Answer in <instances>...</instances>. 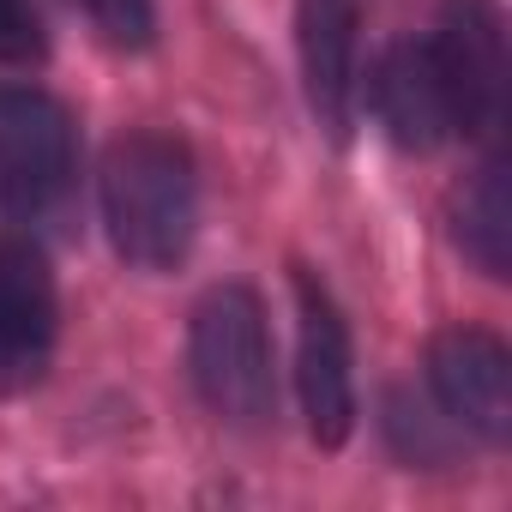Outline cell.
I'll list each match as a JSON object with an SVG mask.
<instances>
[{"label":"cell","instance_id":"6da1fadb","mask_svg":"<svg viewBox=\"0 0 512 512\" xmlns=\"http://www.w3.org/2000/svg\"><path fill=\"white\" fill-rule=\"evenodd\" d=\"M97 205L109 247L133 272H175L199 235V169L175 133L139 127L103 151Z\"/></svg>","mask_w":512,"mask_h":512},{"label":"cell","instance_id":"7a4b0ae2","mask_svg":"<svg viewBox=\"0 0 512 512\" xmlns=\"http://www.w3.org/2000/svg\"><path fill=\"white\" fill-rule=\"evenodd\" d=\"M187 374L211 416L229 428H266L278 410L272 326L247 284H217L187 320Z\"/></svg>","mask_w":512,"mask_h":512},{"label":"cell","instance_id":"3957f363","mask_svg":"<svg viewBox=\"0 0 512 512\" xmlns=\"http://www.w3.org/2000/svg\"><path fill=\"white\" fill-rule=\"evenodd\" d=\"M79 181V133L67 103L37 85H0V205L25 223L55 217Z\"/></svg>","mask_w":512,"mask_h":512},{"label":"cell","instance_id":"277c9868","mask_svg":"<svg viewBox=\"0 0 512 512\" xmlns=\"http://www.w3.org/2000/svg\"><path fill=\"white\" fill-rule=\"evenodd\" d=\"M428 55L452 97V127L488 139L506 115V13L500 0H440Z\"/></svg>","mask_w":512,"mask_h":512},{"label":"cell","instance_id":"5b68a950","mask_svg":"<svg viewBox=\"0 0 512 512\" xmlns=\"http://www.w3.org/2000/svg\"><path fill=\"white\" fill-rule=\"evenodd\" d=\"M296 398L308 416L314 446L338 452L356 434V356H350V326L332 290L296 266Z\"/></svg>","mask_w":512,"mask_h":512},{"label":"cell","instance_id":"8992f818","mask_svg":"<svg viewBox=\"0 0 512 512\" xmlns=\"http://www.w3.org/2000/svg\"><path fill=\"white\" fill-rule=\"evenodd\" d=\"M428 392L458 434L482 446L512 440V356L488 326H446L428 338Z\"/></svg>","mask_w":512,"mask_h":512},{"label":"cell","instance_id":"52a82bcc","mask_svg":"<svg viewBox=\"0 0 512 512\" xmlns=\"http://www.w3.org/2000/svg\"><path fill=\"white\" fill-rule=\"evenodd\" d=\"M61 302L31 241H0V398L31 392L55 362Z\"/></svg>","mask_w":512,"mask_h":512},{"label":"cell","instance_id":"ba28073f","mask_svg":"<svg viewBox=\"0 0 512 512\" xmlns=\"http://www.w3.org/2000/svg\"><path fill=\"white\" fill-rule=\"evenodd\" d=\"M308 109L332 139H350L362 97V0H302L296 13Z\"/></svg>","mask_w":512,"mask_h":512},{"label":"cell","instance_id":"9c48e42d","mask_svg":"<svg viewBox=\"0 0 512 512\" xmlns=\"http://www.w3.org/2000/svg\"><path fill=\"white\" fill-rule=\"evenodd\" d=\"M368 109L380 121V133L398 151H440L458 127H452V97L440 85V67L428 55V43H392L374 73H368Z\"/></svg>","mask_w":512,"mask_h":512},{"label":"cell","instance_id":"30bf717a","mask_svg":"<svg viewBox=\"0 0 512 512\" xmlns=\"http://www.w3.org/2000/svg\"><path fill=\"white\" fill-rule=\"evenodd\" d=\"M458 247L494 284L512 272V187H506V163L500 157H488L476 169V181L458 193Z\"/></svg>","mask_w":512,"mask_h":512},{"label":"cell","instance_id":"8fae6325","mask_svg":"<svg viewBox=\"0 0 512 512\" xmlns=\"http://www.w3.org/2000/svg\"><path fill=\"white\" fill-rule=\"evenodd\" d=\"M386 434H392V446H398L410 464H446V458H452V440H446L440 416H434L428 404H410L404 392L386 398Z\"/></svg>","mask_w":512,"mask_h":512},{"label":"cell","instance_id":"7c38bea8","mask_svg":"<svg viewBox=\"0 0 512 512\" xmlns=\"http://www.w3.org/2000/svg\"><path fill=\"white\" fill-rule=\"evenodd\" d=\"M85 13L109 49H151V37H157L151 0H85Z\"/></svg>","mask_w":512,"mask_h":512},{"label":"cell","instance_id":"4fadbf2b","mask_svg":"<svg viewBox=\"0 0 512 512\" xmlns=\"http://www.w3.org/2000/svg\"><path fill=\"white\" fill-rule=\"evenodd\" d=\"M49 55V31L31 0H0V67H37Z\"/></svg>","mask_w":512,"mask_h":512}]
</instances>
